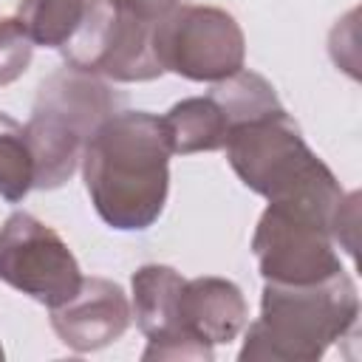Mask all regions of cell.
Returning a JSON list of instances; mask_svg holds the SVG:
<instances>
[{
    "instance_id": "6da1fadb",
    "label": "cell",
    "mask_w": 362,
    "mask_h": 362,
    "mask_svg": "<svg viewBox=\"0 0 362 362\" xmlns=\"http://www.w3.org/2000/svg\"><path fill=\"white\" fill-rule=\"evenodd\" d=\"M170 156L161 116L147 110L107 116L82 153V178L96 215L119 232L153 226L170 192Z\"/></svg>"
},
{
    "instance_id": "7a4b0ae2",
    "label": "cell",
    "mask_w": 362,
    "mask_h": 362,
    "mask_svg": "<svg viewBox=\"0 0 362 362\" xmlns=\"http://www.w3.org/2000/svg\"><path fill=\"white\" fill-rule=\"evenodd\" d=\"M356 322L359 294L345 269L305 286L266 280L260 317L249 325L238 356L243 362H314L337 339L354 334Z\"/></svg>"
},
{
    "instance_id": "3957f363",
    "label": "cell",
    "mask_w": 362,
    "mask_h": 362,
    "mask_svg": "<svg viewBox=\"0 0 362 362\" xmlns=\"http://www.w3.org/2000/svg\"><path fill=\"white\" fill-rule=\"evenodd\" d=\"M119 102L96 74L74 65L42 79L25 122V139L34 156V189H57L76 173L85 144L119 110Z\"/></svg>"
},
{
    "instance_id": "277c9868",
    "label": "cell",
    "mask_w": 362,
    "mask_h": 362,
    "mask_svg": "<svg viewBox=\"0 0 362 362\" xmlns=\"http://www.w3.org/2000/svg\"><path fill=\"white\" fill-rule=\"evenodd\" d=\"M223 150L235 175L269 201L305 198L334 209L342 198L339 181L311 153L283 107L232 127Z\"/></svg>"
},
{
    "instance_id": "5b68a950",
    "label": "cell",
    "mask_w": 362,
    "mask_h": 362,
    "mask_svg": "<svg viewBox=\"0 0 362 362\" xmlns=\"http://www.w3.org/2000/svg\"><path fill=\"white\" fill-rule=\"evenodd\" d=\"M331 212V206L305 198L269 201L252 235L263 280L305 286L342 272L337 243L328 229Z\"/></svg>"
},
{
    "instance_id": "8992f818",
    "label": "cell",
    "mask_w": 362,
    "mask_h": 362,
    "mask_svg": "<svg viewBox=\"0 0 362 362\" xmlns=\"http://www.w3.org/2000/svg\"><path fill=\"white\" fill-rule=\"evenodd\" d=\"M156 23L127 0H85L82 23L62 45L65 65L113 82H150L164 74L153 54Z\"/></svg>"
},
{
    "instance_id": "52a82bcc",
    "label": "cell",
    "mask_w": 362,
    "mask_h": 362,
    "mask_svg": "<svg viewBox=\"0 0 362 362\" xmlns=\"http://www.w3.org/2000/svg\"><path fill=\"white\" fill-rule=\"evenodd\" d=\"M153 54L161 71L192 82H218L243 68L246 40L226 8L178 3L156 23Z\"/></svg>"
},
{
    "instance_id": "ba28073f",
    "label": "cell",
    "mask_w": 362,
    "mask_h": 362,
    "mask_svg": "<svg viewBox=\"0 0 362 362\" xmlns=\"http://www.w3.org/2000/svg\"><path fill=\"white\" fill-rule=\"evenodd\" d=\"M0 280L20 294L57 308L82 283L68 243L40 218L14 212L0 226Z\"/></svg>"
},
{
    "instance_id": "9c48e42d",
    "label": "cell",
    "mask_w": 362,
    "mask_h": 362,
    "mask_svg": "<svg viewBox=\"0 0 362 362\" xmlns=\"http://www.w3.org/2000/svg\"><path fill=\"white\" fill-rule=\"evenodd\" d=\"M184 277L164 263H147L133 272L130 288V311L139 331L147 337V348L141 354L150 359H212V345H204L187 337L178 328V294Z\"/></svg>"
},
{
    "instance_id": "30bf717a",
    "label": "cell",
    "mask_w": 362,
    "mask_h": 362,
    "mask_svg": "<svg viewBox=\"0 0 362 362\" xmlns=\"http://www.w3.org/2000/svg\"><path fill=\"white\" fill-rule=\"evenodd\" d=\"M130 300L107 277H82L74 297L51 308V328L76 354L113 345L130 328Z\"/></svg>"
},
{
    "instance_id": "8fae6325",
    "label": "cell",
    "mask_w": 362,
    "mask_h": 362,
    "mask_svg": "<svg viewBox=\"0 0 362 362\" xmlns=\"http://www.w3.org/2000/svg\"><path fill=\"white\" fill-rule=\"evenodd\" d=\"M246 325V300L240 288L226 277H192L184 280L178 294V328L204 342L226 345Z\"/></svg>"
},
{
    "instance_id": "7c38bea8",
    "label": "cell",
    "mask_w": 362,
    "mask_h": 362,
    "mask_svg": "<svg viewBox=\"0 0 362 362\" xmlns=\"http://www.w3.org/2000/svg\"><path fill=\"white\" fill-rule=\"evenodd\" d=\"M161 119L167 124L173 156L221 150L226 144L229 130H232L226 113L221 110V105L209 93L175 102Z\"/></svg>"
},
{
    "instance_id": "4fadbf2b",
    "label": "cell",
    "mask_w": 362,
    "mask_h": 362,
    "mask_svg": "<svg viewBox=\"0 0 362 362\" xmlns=\"http://www.w3.org/2000/svg\"><path fill=\"white\" fill-rule=\"evenodd\" d=\"M85 0H20L17 20L34 45L62 48L79 28Z\"/></svg>"
},
{
    "instance_id": "5bb4252c",
    "label": "cell",
    "mask_w": 362,
    "mask_h": 362,
    "mask_svg": "<svg viewBox=\"0 0 362 362\" xmlns=\"http://www.w3.org/2000/svg\"><path fill=\"white\" fill-rule=\"evenodd\" d=\"M34 189V156L25 139V124L0 110V198L23 201Z\"/></svg>"
},
{
    "instance_id": "9a60e30c",
    "label": "cell",
    "mask_w": 362,
    "mask_h": 362,
    "mask_svg": "<svg viewBox=\"0 0 362 362\" xmlns=\"http://www.w3.org/2000/svg\"><path fill=\"white\" fill-rule=\"evenodd\" d=\"M34 57V42L17 17H0V88L17 82Z\"/></svg>"
},
{
    "instance_id": "2e32d148",
    "label": "cell",
    "mask_w": 362,
    "mask_h": 362,
    "mask_svg": "<svg viewBox=\"0 0 362 362\" xmlns=\"http://www.w3.org/2000/svg\"><path fill=\"white\" fill-rule=\"evenodd\" d=\"M331 238L339 249H345L351 257L356 255V238H359V192H342L339 204L334 206L328 218Z\"/></svg>"
},
{
    "instance_id": "e0dca14e",
    "label": "cell",
    "mask_w": 362,
    "mask_h": 362,
    "mask_svg": "<svg viewBox=\"0 0 362 362\" xmlns=\"http://www.w3.org/2000/svg\"><path fill=\"white\" fill-rule=\"evenodd\" d=\"M127 3H133V6H139L141 11H147V14H153L156 20H161L173 6H178V3H184V0H127Z\"/></svg>"
},
{
    "instance_id": "ac0fdd59",
    "label": "cell",
    "mask_w": 362,
    "mask_h": 362,
    "mask_svg": "<svg viewBox=\"0 0 362 362\" xmlns=\"http://www.w3.org/2000/svg\"><path fill=\"white\" fill-rule=\"evenodd\" d=\"M0 359H3V348H0Z\"/></svg>"
}]
</instances>
